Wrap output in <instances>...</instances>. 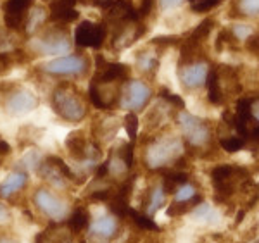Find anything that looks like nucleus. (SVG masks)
Segmentation results:
<instances>
[{
	"mask_svg": "<svg viewBox=\"0 0 259 243\" xmlns=\"http://www.w3.org/2000/svg\"><path fill=\"white\" fill-rule=\"evenodd\" d=\"M52 109L68 123H80L87 116V106L81 93L71 83H61L52 93Z\"/></svg>",
	"mask_w": 259,
	"mask_h": 243,
	"instance_id": "f257e3e1",
	"label": "nucleus"
},
{
	"mask_svg": "<svg viewBox=\"0 0 259 243\" xmlns=\"http://www.w3.org/2000/svg\"><path fill=\"white\" fill-rule=\"evenodd\" d=\"M183 154V143L178 138H161L150 143L145 150V164L150 169H162L169 162H175Z\"/></svg>",
	"mask_w": 259,
	"mask_h": 243,
	"instance_id": "f03ea898",
	"label": "nucleus"
},
{
	"mask_svg": "<svg viewBox=\"0 0 259 243\" xmlns=\"http://www.w3.org/2000/svg\"><path fill=\"white\" fill-rule=\"evenodd\" d=\"M178 123L182 126V131L185 135V140L189 147L187 149H200L211 141V128L209 123H206L200 117H195L189 112H180Z\"/></svg>",
	"mask_w": 259,
	"mask_h": 243,
	"instance_id": "7ed1b4c3",
	"label": "nucleus"
},
{
	"mask_svg": "<svg viewBox=\"0 0 259 243\" xmlns=\"http://www.w3.org/2000/svg\"><path fill=\"white\" fill-rule=\"evenodd\" d=\"M33 48L38 50V54H47V56H56V54H64L71 50V41L68 38V33L61 24L56 28H50L44 35L36 36L31 41Z\"/></svg>",
	"mask_w": 259,
	"mask_h": 243,
	"instance_id": "20e7f679",
	"label": "nucleus"
},
{
	"mask_svg": "<svg viewBox=\"0 0 259 243\" xmlns=\"http://www.w3.org/2000/svg\"><path fill=\"white\" fill-rule=\"evenodd\" d=\"M74 43L78 47L100 48L107 36L106 23H92V21H81L74 29Z\"/></svg>",
	"mask_w": 259,
	"mask_h": 243,
	"instance_id": "39448f33",
	"label": "nucleus"
},
{
	"mask_svg": "<svg viewBox=\"0 0 259 243\" xmlns=\"http://www.w3.org/2000/svg\"><path fill=\"white\" fill-rule=\"evenodd\" d=\"M44 71L54 76H80L89 71V59L83 56H64L50 61L44 66Z\"/></svg>",
	"mask_w": 259,
	"mask_h": 243,
	"instance_id": "423d86ee",
	"label": "nucleus"
},
{
	"mask_svg": "<svg viewBox=\"0 0 259 243\" xmlns=\"http://www.w3.org/2000/svg\"><path fill=\"white\" fill-rule=\"evenodd\" d=\"M33 202L36 207L44 212L45 216H49L50 219L62 221L68 216V204L64 200H61L56 193H52L47 188H38V190L33 193Z\"/></svg>",
	"mask_w": 259,
	"mask_h": 243,
	"instance_id": "0eeeda50",
	"label": "nucleus"
},
{
	"mask_svg": "<svg viewBox=\"0 0 259 243\" xmlns=\"http://www.w3.org/2000/svg\"><path fill=\"white\" fill-rule=\"evenodd\" d=\"M66 149H68L69 156L76 161H89L95 164L99 159V149L95 145H90L83 131H71L66 138Z\"/></svg>",
	"mask_w": 259,
	"mask_h": 243,
	"instance_id": "6e6552de",
	"label": "nucleus"
},
{
	"mask_svg": "<svg viewBox=\"0 0 259 243\" xmlns=\"http://www.w3.org/2000/svg\"><path fill=\"white\" fill-rule=\"evenodd\" d=\"M150 95H152V90H150L144 81L132 79V81H128L126 88H124L121 106L130 109V112L142 111V109L145 107V104L149 102Z\"/></svg>",
	"mask_w": 259,
	"mask_h": 243,
	"instance_id": "1a4fd4ad",
	"label": "nucleus"
},
{
	"mask_svg": "<svg viewBox=\"0 0 259 243\" xmlns=\"http://www.w3.org/2000/svg\"><path fill=\"white\" fill-rule=\"evenodd\" d=\"M38 106V99L28 90H14L7 95L6 99V111L9 112L11 116H23L31 112L33 109H36Z\"/></svg>",
	"mask_w": 259,
	"mask_h": 243,
	"instance_id": "9d476101",
	"label": "nucleus"
},
{
	"mask_svg": "<svg viewBox=\"0 0 259 243\" xmlns=\"http://www.w3.org/2000/svg\"><path fill=\"white\" fill-rule=\"evenodd\" d=\"M207 73H209V68H207V64L202 61L180 66V69H178L180 81H182V85L185 86L187 90H195V88L206 85Z\"/></svg>",
	"mask_w": 259,
	"mask_h": 243,
	"instance_id": "9b49d317",
	"label": "nucleus"
},
{
	"mask_svg": "<svg viewBox=\"0 0 259 243\" xmlns=\"http://www.w3.org/2000/svg\"><path fill=\"white\" fill-rule=\"evenodd\" d=\"M89 99L94 107L102 109V111H109V109H112L118 104L119 91L104 88V85H97V83H90Z\"/></svg>",
	"mask_w": 259,
	"mask_h": 243,
	"instance_id": "f8f14e48",
	"label": "nucleus"
},
{
	"mask_svg": "<svg viewBox=\"0 0 259 243\" xmlns=\"http://www.w3.org/2000/svg\"><path fill=\"white\" fill-rule=\"evenodd\" d=\"M130 74V68L126 64H121V62H107L102 69L97 71L95 78L92 79V83H97V85H111L114 81H124Z\"/></svg>",
	"mask_w": 259,
	"mask_h": 243,
	"instance_id": "ddd939ff",
	"label": "nucleus"
},
{
	"mask_svg": "<svg viewBox=\"0 0 259 243\" xmlns=\"http://www.w3.org/2000/svg\"><path fill=\"white\" fill-rule=\"evenodd\" d=\"M118 233V221L114 216H102L92 224L90 229V238L97 241H107L111 238L116 236Z\"/></svg>",
	"mask_w": 259,
	"mask_h": 243,
	"instance_id": "4468645a",
	"label": "nucleus"
},
{
	"mask_svg": "<svg viewBox=\"0 0 259 243\" xmlns=\"http://www.w3.org/2000/svg\"><path fill=\"white\" fill-rule=\"evenodd\" d=\"M28 183V176L23 171H14L6 178V181L0 185V199H11L18 191L23 190Z\"/></svg>",
	"mask_w": 259,
	"mask_h": 243,
	"instance_id": "2eb2a0df",
	"label": "nucleus"
},
{
	"mask_svg": "<svg viewBox=\"0 0 259 243\" xmlns=\"http://www.w3.org/2000/svg\"><path fill=\"white\" fill-rule=\"evenodd\" d=\"M206 85H207V99H209V102L214 104V106L223 104V86H221V78L216 68L209 69Z\"/></svg>",
	"mask_w": 259,
	"mask_h": 243,
	"instance_id": "dca6fc26",
	"label": "nucleus"
},
{
	"mask_svg": "<svg viewBox=\"0 0 259 243\" xmlns=\"http://www.w3.org/2000/svg\"><path fill=\"white\" fill-rule=\"evenodd\" d=\"M89 223H90V212L87 207H76L73 211V214L69 216L68 219V228L69 231L73 234H80L81 231H85L89 228Z\"/></svg>",
	"mask_w": 259,
	"mask_h": 243,
	"instance_id": "f3484780",
	"label": "nucleus"
},
{
	"mask_svg": "<svg viewBox=\"0 0 259 243\" xmlns=\"http://www.w3.org/2000/svg\"><path fill=\"white\" fill-rule=\"evenodd\" d=\"M190 176L185 171H166L162 174V190L164 193H175L182 185L189 183Z\"/></svg>",
	"mask_w": 259,
	"mask_h": 243,
	"instance_id": "a211bd4d",
	"label": "nucleus"
},
{
	"mask_svg": "<svg viewBox=\"0 0 259 243\" xmlns=\"http://www.w3.org/2000/svg\"><path fill=\"white\" fill-rule=\"evenodd\" d=\"M126 217L139 229H145V231H154V233H159L161 231L159 224H157L156 221L152 219V217L147 216V214H142V212L135 211V209H132V207H128Z\"/></svg>",
	"mask_w": 259,
	"mask_h": 243,
	"instance_id": "6ab92c4d",
	"label": "nucleus"
},
{
	"mask_svg": "<svg viewBox=\"0 0 259 243\" xmlns=\"http://www.w3.org/2000/svg\"><path fill=\"white\" fill-rule=\"evenodd\" d=\"M164 190H162L161 186H156V188H152V190L149 191V195H147V199H145V202H144V207H145V214L147 216H154L157 211L164 205Z\"/></svg>",
	"mask_w": 259,
	"mask_h": 243,
	"instance_id": "aec40b11",
	"label": "nucleus"
},
{
	"mask_svg": "<svg viewBox=\"0 0 259 243\" xmlns=\"http://www.w3.org/2000/svg\"><path fill=\"white\" fill-rule=\"evenodd\" d=\"M31 6H33V0H7L4 4V14L26 16V12Z\"/></svg>",
	"mask_w": 259,
	"mask_h": 243,
	"instance_id": "412c9836",
	"label": "nucleus"
},
{
	"mask_svg": "<svg viewBox=\"0 0 259 243\" xmlns=\"http://www.w3.org/2000/svg\"><path fill=\"white\" fill-rule=\"evenodd\" d=\"M137 64H139V69L142 71V73H154V71L157 69V66H159V59H157V56H154V54L150 52H140L139 56H137Z\"/></svg>",
	"mask_w": 259,
	"mask_h": 243,
	"instance_id": "4be33fe9",
	"label": "nucleus"
},
{
	"mask_svg": "<svg viewBox=\"0 0 259 243\" xmlns=\"http://www.w3.org/2000/svg\"><path fill=\"white\" fill-rule=\"evenodd\" d=\"M212 28H214V19H204L189 35V40L195 41V43H202V41H206L207 36L211 35Z\"/></svg>",
	"mask_w": 259,
	"mask_h": 243,
	"instance_id": "5701e85b",
	"label": "nucleus"
},
{
	"mask_svg": "<svg viewBox=\"0 0 259 243\" xmlns=\"http://www.w3.org/2000/svg\"><path fill=\"white\" fill-rule=\"evenodd\" d=\"M237 171V166H230V164H221V166H216L211 169V179H212V185L216 183H223L227 179L232 178Z\"/></svg>",
	"mask_w": 259,
	"mask_h": 243,
	"instance_id": "b1692460",
	"label": "nucleus"
},
{
	"mask_svg": "<svg viewBox=\"0 0 259 243\" xmlns=\"http://www.w3.org/2000/svg\"><path fill=\"white\" fill-rule=\"evenodd\" d=\"M220 145L225 152H230V154H235L242 150L245 147V141L242 140L240 136H228V138H221L220 140Z\"/></svg>",
	"mask_w": 259,
	"mask_h": 243,
	"instance_id": "393cba45",
	"label": "nucleus"
},
{
	"mask_svg": "<svg viewBox=\"0 0 259 243\" xmlns=\"http://www.w3.org/2000/svg\"><path fill=\"white\" fill-rule=\"evenodd\" d=\"M124 129H126L128 138L133 143L137 140V135H139V117H137L135 112H128L124 116Z\"/></svg>",
	"mask_w": 259,
	"mask_h": 243,
	"instance_id": "a878e982",
	"label": "nucleus"
},
{
	"mask_svg": "<svg viewBox=\"0 0 259 243\" xmlns=\"http://www.w3.org/2000/svg\"><path fill=\"white\" fill-rule=\"evenodd\" d=\"M116 152H118V156L121 157V161L124 162V166H126L128 169H132L133 162H135V147H133V143H123Z\"/></svg>",
	"mask_w": 259,
	"mask_h": 243,
	"instance_id": "bb28decb",
	"label": "nucleus"
},
{
	"mask_svg": "<svg viewBox=\"0 0 259 243\" xmlns=\"http://www.w3.org/2000/svg\"><path fill=\"white\" fill-rule=\"evenodd\" d=\"M195 195H197L195 186L190 185V183H185V185H182L175 191V202H190Z\"/></svg>",
	"mask_w": 259,
	"mask_h": 243,
	"instance_id": "cd10ccee",
	"label": "nucleus"
},
{
	"mask_svg": "<svg viewBox=\"0 0 259 243\" xmlns=\"http://www.w3.org/2000/svg\"><path fill=\"white\" fill-rule=\"evenodd\" d=\"M192 4V11L202 14V12H209L211 9L218 7L221 4V0H190Z\"/></svg>",
	"mask_w": 259,
	"mask_h": 243,
	"instance_id": "c85d7f7f",
	"label": "nucleus"
},
{
	"mask_svg": "<svg viewBox=\"0 0 259 243\" xmlns=\"http://www.w3.org/2000/svg\"><path fill=\"white\" fill-rule=\"evenodd\" d=\"M130 4H133V9L139 14V19L147 18L152 11V0H128Z\"/></svg>",
	"mask_w": 259,
	"mask_h": 243,
	"instance_id": "c756f323",
	"label": "nucleus"
},
{
	"mask_svg": "<svg viewBox=\"0 0 259 243\" xmlns=\"http://www.w3.org/2000/svg\"><path fill=\"white\" fill-rule=\"evenodd\" d=\"M240 14L257 16L259 14V0H240Z\"/></svg>",
	"mask_w": 259,
	"mask_h": 243,
	"instance_id": "7c9ffc66",
	"label": "nucleus"
},
{
	"mask_svg": "<svg viewBox=\"0 0 259 243\" xmlns=\"http://www.w3.org/2000/svg\"><path fill=\"white\" fill-rule=\"evenodd\" d=\"M16 64V57L11 52H0V74H7Z\"/></svg>",
	"mask_w": 259,
	"mask_h": 243,
	"instance_id": "2f4dec72",
	"label": "nucleus"
},
{
	"mask_svg": "<svg viewBox=\"0 0 259 243\" xmlns=\"http://www.w3.org/2000/svg\"><path fill=\"white\" fill-rule=\"evenodd\" d=\"M159 95L166 100V102L169 104V106H175V107H178V109H183V107H185V102H183V99H182V97H178V95H175V93H171L168 88H161Z\"/></svg>",
	"mask_w": 259,
	"mask_h": 243,
	"instance_id": "473e14b6",
	"label": "nucleus"
},
{
	"mask_svg": "<svg viewBox=\"0 0 259 243\" xmlns=\"http://www.w3.org/2000/svg\"><path fill=\"white\" fill-rule=\"evenodd\" d=\"M245 47L250 54H254V56L259 57V35L257 33H250L247 36V40H245Z\"/></svg>",
	"mask_w": 259,
	"mask_h": 243,
	"instance_id": "72a5a7b5",
	"label": "nucleus"
},
{
	"mask_svg": "<svg viewBox=\"0 0 259 243\" xmlns=\"http://www.w3.org/2000/svg\"><path fill=\"white\" fill-rule=\"evenodd\" d=\"M178 36H156V38L150 40L152 45H161V47H168V45H178L180 43Z\"/></svg>",
	"mask_w": 259,
	"mask_h": 243,
	"instance_id": "f704fd0d",
	"label": "nucleus"
},
{
	"mask_svg": "<svg viewBox=\"0 0 259 243\" xmlns=\"http://www.w3.org/2000/svg\"><path fill=\"white\" fill-rule=\"evenodd\" d=\"M232 31H233V35L237 36V40L242 38V36H245V38H247V36L250 35V28L249 26H235Z\"/></svg>",
	"mask_w": 259,
	"mask_h": 243,
	"instance_id": "c9c22d12",
	"label": "nucleus"
},
{
	"mask_svg": "<svg viewBox=\"0 0 259 243\" xmlns=\"http://www.w3.org/2000/svg\"><path fill=\"white\" fill-rule=\"evenodd\" d=\"M161 6V9H173V7H178L180 4H183V0H157Z\"/></svg>",
	"mask_w": 259,
	"mask_h": 243,
	"instance_id": "e433bc0d",
	"label": "nucleus"
},
{
	"mask_svg": "<svg viewBox=\"0 0 259 243\" xmlns=\"http://www.w3.org/2000/svg\"><path fill=\"white\" fill-rule=\"evenodd\" d=\"M9 221H11V212H9V209H7L4 204H0V224L9 223Z\"/></svg>",
	"mask_w": 259,
	"mask_h": 243,
	"instance_id": "4c0bfd02",
	"label": "nucleus"
},
{
	"mask_svg": "<svg viewBox=\"0 0 259 243\" xmlns=\"http://www.w3.org/2000/svg\"><path fill=\"white\" fill-rule=\"evenodd\" d=\"M250 116L252 119L257 121V126H259V97L257 99H252V106H250Z\"/></svg>",
	"mask_w": 259,
	"mask_h": 243,
	"instance_id": "58836bf2",
	"label": "nucleus"
},
{
	"mask_svg": "<svg viewBox=\"0 0 259 243\" xmlns=\"http://www.w3.org/2000/svg\"><path fill=\"white\" fill-rule=\"evenodd\" d=\"M244 216H245V209H240L239 214H237V221H235V223H237V224H240V223H242V219H244Z\"/></svg>",
	"mask_w": 259,
	"mask_h": 243,
	"instance_id": "ea45409f",
	"label": "nucleus"
},
{
	"mask_svg": "<svg viewBox=\"0 0 259 243\" xmlns=\"http://www.w3.org/2000/svg\"><path fill=\"white\" fill-rule=\"evenodd\" d=\"M0 243H18V241L12 240V238H2V240H0Z\"/></svg>",
	"mask_w": 259,
	"mask_h": 243,
	"instance_id": "a19ab883",
	"label": "nucleus"
},
{
	"mask_svg": "<svg viewBox=\"0 0 259 243\" xmlns=\"http://www.w3.org/2000/svg\"><path fill=\"white\" fill-rule=\"evenodd\" d=\"M145 243H162L161 240H157V238H147Z\"/></svg>",
	"mask_w": 259,
	"mask_h": 243,
	"instance_id": "79ce46f5",
	"label": "nucleus"
}]
</instances>
